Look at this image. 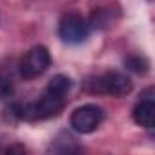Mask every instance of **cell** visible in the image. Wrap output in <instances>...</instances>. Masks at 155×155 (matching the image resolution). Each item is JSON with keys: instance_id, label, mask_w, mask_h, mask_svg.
I'll list each match as a JSON object with an SVG mask.
<instances>
[{"instance_id": "6da1fadb", "label": "cell", "mask_w": 155, "mask_h": 155, "mask_svg": "<svg viewBox=\"0 0 155 155\" xmlns=\"http://www.w3.org/2000/svg\"><path fill=\"white\" fill-rule=\"evenodd\" d=\"M86 88L91 93H106L111 97H126L131 93L133 82L126 73L110 71V73H104L101 77L91 79V82H88Z\"/></svg>"}, {"instance_id": "5b68a950", "label": "cell", "mask_w": 155, "mask_h": 155, "mask_svg": "<svg viewBox=\"0 0 155 155\" xmlns=\"http://www.w3.org/2000/svg\"><path fill=\"white\" fill-rule=\"evenodd\" d=\"M133 120L142 128H153L155 126V102L151 99L140 101L133 108Z\"/></svg>"}, {"instance_id": "7a4b0ae2", "label": "cell", "mask_w": 155, "mask_h": 155, "mask_svg": "<svg viewBox=\"0 0 155 155\" xmlns=\"http://www.w3.org/2000/svg\"><path fill=\"white\" fill-rule=\"evenodd\" d=\"M102 119H104V111H102L101 106L84 104V106H79L71 113L69 126H71L73 131L81 133V135H86V133H93L101 126Z\"/></svg>"}, {"instance_id": "8992f818", "label": "cell", "mask_w": 155, "mask_h": 155, "mask_svg": "<svg viewBox=\"0 0 155 155\" xmlns=\"http://www.w3.org/2000/svg\"><path fill=\"white\" fill-rule=\"evenodd\" d=\"M71 79L68 75H55L53 79L48 82V88H46V91H49V93H53V95H58V97H64L69 90H71Z\"/></svg>"}, {"instance_id": "277c9868", "label": "cell", "mask_w": 155, "mask_h": 155, "mask_svg": "<svg viewBox=\"0 0 155 155\" xmlns=\"http://www.w3.org/2000/svg\"><path fill=\"white\" fill-rule=\"evenodd\" d=\"M51 64V55L46 46L31 48L20 62V75L24 79H37Z\"/></svg>"}, {"instance_id": "52a82bcc", "label": "cell", "mask_w": 155, "mask_h": 155, "mask_svg": "<svg viewBox=\"0 0 155 155\" xmlns=\"http://www.w3.org/2000/svg\"><path fill=\"white\" fill-rule=\"evenodd\" d=\"M126 68L131 69V71H135V73H139V75H144V73H148L150 62L144 57H130L126 60Z\"/></svg>"}, {"instance_id": "3957f363", "label": "cell", "mask_w": 155, "mask_h": 155, "mask_svg": "<svg viewBox=\"0 0 155 155\" xmlns=\"http://www.w3.org/2000/svg\"><path fill=\"white\" fill-rule=\"evenodd\" d=\"M58 37L66 44H82L90 37V24L79 13H68L60 18Z\"/></svg>"}]
</instances>
